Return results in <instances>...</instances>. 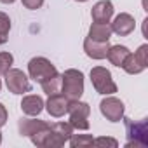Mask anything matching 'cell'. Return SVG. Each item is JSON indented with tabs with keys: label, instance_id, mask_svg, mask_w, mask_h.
Wrapping results in <instances>:
<instances>
[{
	"label": "cell",
	"instance_id": "cell-3",
	"mask_svg": "<svg viewBox=\"0 0 148 148\" xmlns=\"http://www.w3.org/2000/svg\"><path fill=\"white\" fill-rule=\"evenodd\" d=\"M70 115V124L73 129H79V131H87L89 129V115H91V106L80 99H73L68 103V112Z\"/></svg>",
	"mask_w": 148,
	"mask_h": 148
},
{
	"label": "cell",
	"instance_id": "cell-11",
	"mask_svg": "<svg viewBox=\"0 0 148 148\" xmlns=\"http://www.w3.org/2000/svg\"><path fill=\"white\" fill-rule=\"evenodd\" d=\"M68 103L70 101L63 94H54V96H49V99H47V103L44 106H45V110H47V113L51 117L59 119L68 112Z\"/></svg>",
	"mask_w": 148,
	"mask_h": 148
},
{
	"label": "cell",
	"instance_id": "cell-12",
	"mask_svg": "<svg viewBox=\"0 0 148 148\" xmlns=\"http://www.w3.org/2000/svg\"><path fill=\"white\" fill-rule=\"evenodd\" d=\"M108 47H110L108 42H96V40H91L89 37L84 40V51L91 59H105Z\"/></svg>",
	"mask_w": 148,
	"mask_h": 148
},
{
	"label": "cell",
	"instance_id": "cell-18",
	"mask_svg": "<svg viewBox=\"0 0 148 148\" xmlns=\"http://www.w3.org/2000/svg\"><path fill=\"white\" fill-rule=\"evenodd\" d=\"M125 73H129V75H139V73L143 71V70H146V68H143L141 66V63L136 59V56L132 54V52H129L127 54V58L124 59V63H122V66H120Z\"/></svg>",
	"mask_w": 148,
	"mask_h": 148
},
{
	"label": "cell",
	"instance_id": "cell-8",
	"mask_svg": "<svg viewBox=\"0 0 148 148\" xmlns=\"http://www.w3.org/2000/svg\"><path fill=\"white\" fill-rule=\"evenodd\" d=\"M99 110H101V115L106 120H110V122H120L122 117H124L125 106H124V103L119 98H115V96L110 94L108 98H105L99 103Z\"/></svg>",
	"mask_w": 148,
	"mask_h": 148
},
{
	"label": "cell",
	"instance_id": "cell-6",
	"mask_svg": "<svg viewBox=\"0 0 148 148\" xmlns=\"http://www.w3.org/2000/svg\"><path fill=\"white\" fill-rule=\"evenodd\" d=\"M58 70L56 66L47 59V58H42V56H37V58H32L28 61V75L30 79H33L35 82H44L45 79L56 75Z\"/></svg>",
	"mask_w": 148,
	"mask_h": 148
},
{
	"label": "cell",
	"instance_id": "cell-2",
	"mask_svg": "<svg viewBox=\"0 0 148 148\" xmlns=\"http://www.w3.org/2000/svg\"><path fill=\"white\" fill-rule=\"evenodd\" d=\"M61 94L68 99H80L84 94V73L75 68H68L61 75Z\"/></svg>",
	"mask_w": 148,
	"mask_h": 148
},
{
	"label": "cell",
	"instance_id": "cell-13",
	"mask_svg": "<svg viewBox=\"0 0 148 148\" xmlns=\"http://www.w3.org/2000/svg\"><path fill=\"white\" fill-rule=\"evenodd\" d=\"M44 105H45V103H44V99H42L40 96H37V94H28V96H25L23 101H21V110H23V113H26V115H30V117H37V115L42 113Z\"/></svg>",
	"mask_w": 148,
	"mask_h": 148
},
{
	"label": "cell",
	"instance_id": "cell-24",
	"mask_svg": "<svg viewBox=\"0 0 148 148\" xmlns=\"http://www.w3.org/2000/svg\"><path fill=\"white\" fill-rule=\"evenodd\" d=\"M23 5L30 11H35V9H40L44 5V0H21Z\"/></svg>",
	"mask_w": 148,
	"mask_h": 148
},
{
	"label": "cell",
	"instance_id": "cell-28",
	"mask_svg": "<svg viewBox=\"0 0 148 148\" xmlns=\"http://www.w3.org/2000/svg\"><path fill=\"white\" fill-rule=\"evenodd\" d=\"M0 145H2V132H0Z\"/></svg>",
	"mask_w": 148,
	"mask_h": 148
},
{
	"label": "cell",
	"instance_id": "cell-1",
	"mask_svg": "<svg viewBox=\"0 0 148 148\" xmlns=\"http://www.w3.org/2000/svg\"><path fill=\"white\" fill-rule=\"evenodd\" d=\"M125 124V134L127 143L125 148H148V120H132L127 117H122Z\"/></svg>",
	"mask_w": 148,
	"mask_h": 148
},
{
	"label": "cell",
	"instance_id": "cell-5",
	"mask_svg": "<svg viewBox=\"0 0 148 148\" xmlns=\"http://www.w3.org/2000/svg\"><path fill=\"white\" fill-rule=\"evenodd\" d=\"M73 134V127L70 122H54L49 124V132L44 143V148H59L68 143L70 136Z\"/></svg>",
	"mask_w": 148,
	"mask_h": 148
},
{
	"label": "cell",
	"instance_id": "cell-10",
	"mask_svg": "<svg viewBox=\"0 0 148 148\" xmlns=\"http://www.w3.org/2000/svg\"><path fill=\"white\" fill-rule=\"evenodd\" d=\"M113 12H115V9L110 0H99L98 4H94L91 16H92L94 23H110V19L113 18Z\"/></svg>",
	"mask_w": 148,
	"mask_h": 148
},
{
	"label": "cell",
	"instance_id": "cell-21",
	"mask_svg": "<svg viewBox=\"0 0 148 148\" xmlns=\"http://www.w3.org/2000/svg\"><path fill=\"white\" fill-rule=\"evenodd\" d=\"M12 63L14 58L11 52H0V75H4L9 68H12Z\"/></svg>",
	"mask_w": 148,
	"mask_h": 148
},
{
	"label": "cell",
	"instance_id": "cell-17",
	"mask_svg": "<svg viewBox=\"0 0 148 148\" xmlns=\"http://www.w3.org/2000/svg\"><path fill=\"white\" fill-rule=\"evenodd\" d=\"M61 75L59 73H56V75L45 79L44 82H40L42 86V91L47 94V96H54V94H61Z\"/></svg>",
	"mask_w": 148,
	"mask_h": 148
},
{
	"label": "cell",
	"instance_id": "cell-27",
	"mask_svg": "<svg viewBox=\"0 0 148 148\" xmlns=\"http://www.w3.org/2000/svg\"><path fill=\"white\" fill-rule=\"evenodd\" d=\"M75 2H87V0H75Z\"/></svg>",
	"mask_w": 148,
	"mask_h": 148
},
{
	"label": "cell",
	"instance_id": "cell-22",
	"mask_svg": "<svg viewBox=\"0 0 148 148\" xmlns=\"http://www.w3.org/2000/svg\"><path fill=\"white\" fill-rule=\"evenodd\" d=\"M134 56H136V59L141 63L143 68H148V45H146V44L139 45L138 51L134 52Z\"/></svg>",
	"mask_w": 148,
	"mask_h": 148
},
{
	"label": "cell",
	"instance_id": "cell-16",
	"mask_svg": "<svg viewBox=\"0 0 148 148\" xmlns=\"http://www.w3.org/2000/svg\"><path fill=\"white\" fill-rule=\"evenodd\" d=\"M131 51L125 47V45H110L108 47V52H106V58H108V61L113 64V66H122V63H124V59L127 58V54H129Z\"/></svg>",
	"mask_w": 148,
	"mask_h": 148
},
{
	"label": "cell",
	"instance_id": "cell-20",
	"mask_svg": "<svg viewBox=\"0 0 148 148\" xmlns=\"http://www.w3.org/2000/svg\"><path fill=\"white\" fill-rule=\"evenodd\" d=\"M11 32V18L5 12H0V45H4L9 40Z\"/></svg>",
	"mask_w": 148,
	"mask_h": 148
},
{
	"label": "cell",
	"instance_id": "cell-26",
	"mask_svg": "<svg viewBox=\"0 0 148 148\" xmlns=\"http://www.w3.org/2000/svg\"><path fill=\"white\" fill-rule=\"evenodd\" d=\"M0 2H2V4H14L16 0H0Z\"/></svg>",
	"mask_w": 148,
	"mask_h": 148
},
{
	"label": "cell",
	"instance_id": "cell-25",
	"mask_svg": "<svg viewBox=\"0 0 148 148\" xmlns=\"http://www.w3.org/2000/svg\"><path fill=\"white\" fill-rule=\"evenodd\" d=\"M7 108L2 105V103H0V127H4L5 124H7Z\"/></svg>",
	"mask_w": 148,
	"mask_h": 148
},
{
	"label": "cell",
	"instance_id": "cell-9",
	"mask_svg": "<svg viewBox=\"0 0 148 148\" xmlns=\"http://www.w3.org/2000/svg\"><path fill=\"white\" fill-rule=\"evenodd\" d=\"M110 28H112V33H117L119 37H127V35H131L134 32L136 21H134V18L131 14L120 12L119 16H115V19L110 25Z\"/></svg>",
	"mask_w": 148,
	"mask_h": 148
},
{
	"label": "cell",
	"instance_id": "cell-19",
	"mask_svg": "<svg viewBox=\"0 0 148 148\" xmlns=\"http://www.w3.org/2000/svg\"><path fill=\"white\" fill-rule=\"evenodd\" d=\"M68 143L71 148H86V146H92L94 138L91 134H71Z\"/></svg>",
	"mask_w": 148,
	"mask_h": 148
},
{
	"label": "cell",
	"instance_id": "cell-23",
	"mask_svg": "<svg viewBox=\"0 0 148 148\" xmlns=\"http://www.w3.org/2000/svg\"><path fill=\"white\" fill-rule=\"evenodd\" d=\"M92 145H94V146H112V148H117V146H119V141L113 139V138H105V136H101V138H96Z\"/></svg>",
	"mask_w": 148,
	"mask_h": 148
},
{
	"label": "cell",
	"instance_id": "cell-15",
	"mask_svg": "<svg viewBox=\"0 0 148 148\" xmlns=\"http://www.w3.org/2000/svg\"><path fill=\"white\" fill-rule=\"evenodd\" d=\"M112 37V28L108 23H92L89 28V38L96 42H108Z\"/></svg>",
	"mask_w": 148,
	"mask_h": 148
},
{
	"label": "cell",
	"instance_id": "cell-4",
	"mask_svg": "<svg viewBox=\"0 0 148 148\" xmlns=\"http://www.w3.org/2000/svg\"><path fill=\"white\" fill-rule=\"evenodd\" d=\"M91 82L98 94L110 96V94L117 92V84L112 79L110 70H106L105 66H94L91 70Z\"/></svg>",
	"mask_w": 148,
	"mask_h": 148
},
{
	"label": "cell",
	"instance_id": "cell-7",
	"mask_svg": "<svg viewBox=\"0 0 148 148\" xmlns=\"http://www.w3.org/2000/svg\"><path fill=\"white\" fill-rule=\"evenodd\" d=\"M5 86L7 89L12 92V94H26L32 91V84H30V79L26 77V73L23 70H18V68H9L5 73Z\"/></svg>",
	"mask_w": 148,
	"mask_h": 148
},
{
	"label": "cell",
	"instance_id": "cell-14",
	"mask_svg": "<svg viewBox=\"0 0 148 148\" xmlns=\"http://www.w3.org/2000/svg\"><path fill=\"white\" fill-rule=\"evenodd\" d=\"M49 124L44 122V120H37V119H21L18 122V131L21 136L25 138H32L33 134H37L38 131L45 129Z\"/></svg>",
	"mask_w": 148,
	"mask_h": 148
},
{
	"label": "cell",
	"instance_id": "cell-29",
	"mask_svg": "<svg viewBox=\"0 0 148 148\" xmlns=\"http://www.w3.org/2000/svg\"><path fill=\"white\" fill-rule=\"evenodd\" d=\"M0 89H2V80H0Z\"/></svg>",
	"mask_w": 148,
	"mask_h": 148
}]
</instances>
